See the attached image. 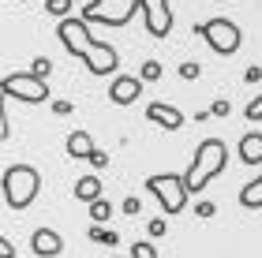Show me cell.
Returning <instances> with one entry per match:
<instances>
[{"label":"cell","mask_w":262,"mask_h":258,"mask_svg":"<svg viewBox=\"0 0 262 258\" xmlns=\"http://www.w3.org/2000/svg\"><path fill=\"white\" fill-rule=\"evenodd\" d=\"M56 38H60V45H64L71 56H79V60L86 64L90 75H113L116 67H120L116 49L94 38V34H90V22L82 19V15H79V19H75V15L60 19V22H56Z\"/></svg>","instance_id":"1"},{"label":"cell","mask_w":262,"mask_h":258,"mask_svg":"<svg viewBox=\"0 0 262 258\" xmlns=\"http://www.w3.org/2000/svg\"><path fill=\"white\" fill-rule=\"evenodd\" d=\"M225 165H229V146H225L221 138H202L195 157H191V165H187V172H184L187 195H199L217 172H225Z\"/></svg>","instance_id":"2"},{"label":"cell","mask_w":262,"mask_h":258,"mask_svg":"<svg viewBox=\"0 0 262 258\" xmlns=\"http://www.w3.org/2000/svg\"><path fill=\"white\" fill-rule=\"evenodd\" d=\"M0 183H4V202L11 209H27L41 191V172L34 165H8Z\"/></svg>","instance_id":"3"},{"label":"cell","mask_w":262,"mask_h":258,"mask_svg":"<svg viewBox=\"0 0 262 258\" xmlns=\"http://www.w3.org/2000/svg\"><path fill=\"white\" fill-rule=\"evenodd\" d=\"M146 191L161 202L165 214H184L187 209V183H184V176H176V172H158V176H150L146 180Z\"/></svg>","instance_id":"4"},{"label":"cell","mask_w":262,"mask_h":258,"mask_svg":"<svg viewBox=\"0 0 262 258\" xmlns=\"http://www.w3.org/2000/svg\"><path fill=\"white\" fill-rule=\"evenodd\" d=\"M135 11H142V0H90L82 8V19L101 27H127Z\"/></svg>","instance_id":"5"},{"label":"cell","mask_w":262,"mask_h":258,"mask_svg":"<svg viewBox=\"0 0 262 258\" xmlns=\"http://www.w3.org/2000/svg\"><path fill=\"white\" fill-rule=\"evenodd\" d=\"M195 34H202V41L210 45L217 56H232L236 49H240V41H244V34H240V27H236L232 19H206V22H199L195 27Z\"/></svg>","instance_id":"6"},{"label":"cell","mask_w":262,"mask_h":258,"mask_svg":"<svg viewBox=\"0 0 262 258\" xmlns=\"http://www.w3.org/2000/svg\"><path fill=\"white\" fill-rule=\"evenodd\" d=\"M0 90L8 93L11 101H27V105H41L49 101V83L34 72H15V75H4Z\"/></svg>","instance_id":"7"},{"label":"cell","mask_w":262,"mask_h":258,"mask_svg":"<svg viewBox=\"0 0 262 258\" xmlns=\"http://www.w3.org/2000/svg\"><path fill=\"white\" fill-rule=\"evenodd\" d=\"M142 19H146V30L154 38H169V30H172L169 0H142Z\"/></svg>","instance_id":"8"},{"label":"cell","mask_w":262,"mask_h":258,"mask_svg":"<svg viewBox=\"0 0 262 258\" xmlns=\"http://www.w3.org/2000/svg\"><path fill=\"white\" fill-rule=\"evenodd\" d=\"M139 93H142V75H116L113 86H109V101L131 105V101H139Z\"/></svg>","instance_id":"9"},{"label":"cell","mask_w":262,"mask_h":258,"mask_svg":"<svg viewBox=\"0 0 262 258\" xmlns=\"http://www.w3.org/2000/svg\"><path fill=\"white\" fill-rule=\"evenodd\" d=\"M146 120H154L158 127H165V131H180V127H184V112L176 109V105L150 101V105H146Z\"/></svg>","instance_id":"10"},{"label":"cell","mask_w":262,"mask_h":258,"mask_svg":"<svg viewBox=\"0 0 262 258\" xmlns=\"http://www.w3.org/2000/svg\"><path fill=\"white\" fill-rule=\"evenodd\" d=\"M30 251L38 254V258H56L64 251V240L56 236L53 228H34V236H30Z\"/></svg>","instance_id":"11"},{"label":"cell","mask_w":262,"mask_h":258,"mask_svg":"<svg viewBox=\"0 0 262 258\" xmlns=\"http://www.w3.org/2000/svg\"><path fill=\"white\" fill-rule=\"evenodd\" d=\"M240 161L244 165H262V135L258 131H247L240 138Z\"/></svg>","instance_id":"12"},{"label":"cell","mask_w":262,"mask_h":258,"mask_svg":"<svg viewBox=\"0 0 262 258\" xmlns=\"http://www.w3.org/2000/svg\"><path fill=\"white\" fill-rule=\"evenodd\" d=\"M94 150H98V146H94L90 131H71V135H68V154H71V157L90 161V157H94Z\"/></svg>","instance_id":"13"},{"label":"cell","mask_w":262,"mask_h":258,"mask_svg":"<svg viewBox=\"0 0 262 258\" xmlns=\"http://www.w3.org/2000/svg\"><path fill=\"white\" fill-rule=\"evenodd\" d=\"M71 195H75L79 198V202H94V198H101V180H98V176H79V180H75V187H71Z\"/></svg>","instance_id":"14"},{"label":"cell","mask_w":262,"mask_h":258,"mask_svg":"<svg viewBox=\"0 0 262 258\" xmlns=\"http://www.w3.org/2000/svg\"><path fill=\"white\" fill-rule=\"evenodd\" d=\"M240 206L244 209H262V176H255V180L240 191Z\"/></svg>","instance_id":"15"},{"label":"cell","mask_w":262,"mask_h":258,"mask_svg":"<svg viewBox=\"0 0 262 258\" xmlns=\"http://www.w3.org/2000/svg\"><path fill=\"white\" fill-rule=\"evenodd\" d=\"M86 236H90L94 243H101V247H116V243H120V236H116L113 228L98 225V221H94V225H90V232H86Z\"/></svg>","instance_id":"16"},{"label":"cell","mask_w":262,"mask_h":258,"mask_svg":"<svg viewBox=\"0 0 262 258\" xmlns=\"http://www.w3.org/2000/svg\"><path fill=\"white\" fill-rule=\"evenodd\" d=\"M90 217L98 221V225H105V221L113 217V206H109V198H105V195H101V198H94V202H90Z\"/></svg>","instance_id":"17"},{"label":"cell","mask_w":262,"mask_h":258,"mask_svg":"<svg viewBox=\"0 0 262 258\" xmlns=\"http://www.w3.org/2000/svg\"><path fill=\"white\" fill-rule=\"evenodd\" d=\"M45 11L56 19H68L71 15V0H45Z\"/></svg>","instance_id":"18"},{"label":"cell","mask_w":262,"mask_h":258,"mask_svg":"<svg viewBox=\"0 0 262 258\" xmlns=\"http://www.w3.org/2000/svg\"><path fill=\"white\" fill-rule=\"evenodd\" d=\"M139 75H142V83H158V79H161V60H146Z\"/></svg>","instance_id":"19"},{"label":"cell","mask_w":262,"mask_h":258,"mask_svg":"<svg viewBox=\"0 0 262 258\" xmlns=\"http://www.w3.org/2000/svg\"><path fill=\"white\" fill-rule=\"evenodd\" d=\"M131 258H158V251H154V243H131Z\"/></svg>","instance_id":"20"},{"label":"cell","mask_w":262,"mask_h":258,"mask_svg":"<svg viewBox=\"0 0 262 258\" xmlns=\"http://www.w3.org/2000/svg\"><path fill=\"white\" fill-rule=\"evenodd\" d=\"M247 120H262V93H255L251 101H247V109H244Z\"/></svg>","instance_id":"21"},{"label":"cell","mask_w":262,"mask_h":258,"mask_svg":"<svg viewBox=\"0 0 262 258\" xmlns=\"http://www.w3.org/2000/svg\"><path fill=\"white\" fill-rule=\"evenodd\" d=\"M30 72L45 79V75H49V72H53V60H45V56H38V60H34V64H30Z\"/></svg>","instance_id":"22"},{"label":"cell","mask_w":262,"mask_h":258,"mask_svg":"<svg viewBox=\"0 0 262 258\" xmlns=\"http://www.w3.org/2000/svg\"><path fill=\"white\" fill-rule=\"evenodd\" d=\"M229 109H232V105L225 101V98H217V101L210 105V116H217V120H225V116H229Z\"/></svg>","instance_id":"23"},{"label":"cell","mask_w":262,"mask_h":258,"mask_svg":"<svg viewBox=\"0 0 262 258\" xmlns=\"http://www.w3.org/2000/svg\"><path fill=\"white\" fill-rule=\"evenodd\" d=\"M120 209H124V214H127V217H135V214H139V209H142V202H139V198H135V195H127Z\"/></svg>","instance_id":"24"},{"label":"cell","mask_w":262,"mask_h":258,"mask_svg":"<svg viewBox=\"0 0 262 258\" xmlns=\"http://www.w3.org/2000/svg\"><path fill=\"white\" fill-rule=\"evenodd\" d=\"M180 75H184V79H199V75H202V67H199L195 60H187V64H180Z\"/></svg>","instance_id":"25"},{"label":"cell","mask_w":262,"mask_h":258,"mask_svg":"<svg viewBox=\"0 0 262 258\" xmlns=\"http://www.w3.org/2000/svg\"><path fill=\"white\" fill-rule=\"evenodd\" d=\"M90 165H94V169H109V154H105V150H94Z\"/></svg>","instance_id":"26"},{"label":"cell","mask_w":262,"mask_h":258,"mask_svg":"<svg viewBox=\"0 0 262 258\" xmlns=\"http://www.w3.org/2000/svg\"><path fill=\"white\" fill-rule=\"evenodd\" d=\"M244 79H247V83H262V67H247V72H244Z\"/></svg>","instance_id":"27"},{"label":"cell","mask_w":262,"mask_h":258,"mask_svg":"<svg viewBox=\"0 0 262 258\" xmlns=\"http://www.w3.org/2000/svg\"><path fill=\"white\" fill-rule=\"evenodd\" d=\"M213 209H217L213 202H199V206H195V214H199V217H213Z\"/></svg>","instance_id":"28"},{"label":"cell","mask_w":262,"mask_h":258,"mask_svg":"<svg viewBox=\"0 0 262 258\" xmlns=\"http://www.w3.org/2000/svg\"><path fill=\"white\" fill-rule=\"evenodd\" d=\"M165 228H169V225H165L161 217H158V221H150V236H165Z\"/></svg>","instance_id":"29"},{"label":"cell","mask_w":262,"mask_h":258,"mask_svg":"<svg viewBox=\"0 0 262 258\" xmlns=\"http://www.w3.org/2000/svg\"><path fill=\"white\" fill-rule=\"evenodd\" d=\"M53 112H56V116H68V112H71V101H56Z\"/></svg>","instance_id":"30"},{"label":"cell","mask_w":262,"mask_h":258,"mask_svg":"<svg viewBox=\"0 0 262 258\" xmlns=\"http://www.w3.org/2000/svg\"><path fill=\"white\" fill-rule=\"evenodd\" d=\"M0 254H4V258H15V247H11V240L0 243Z\"/></svg>","instance_id":"31"}]
</instances>
